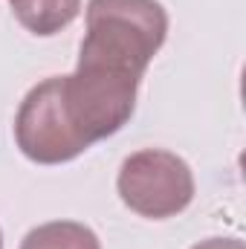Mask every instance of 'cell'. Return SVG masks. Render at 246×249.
Returning <instances> with one entry per match:
<instances>
[{
    "mask_svg": "<svg viewBox=\"0 0 246 249\" xmlns=\"http://www.w3.org/2000/svg\"><path fill=\"white\" fill-rule=\"evenodd\" d=\"M9 6L18 23L38 38L58 35L81 12V0H9Z\"/></svg>",
    "mask_w": 246,
    "mask_h": 249,
    "instance_id": "277c9868",
    "label": "cell"
},
{
    "mask_svg": "<svg viewBox=\"0 0 246 249\" xmlns=\"http://www.w3.org/2000/svg\"><path fill=\"white\" fill-rule=\"evenodd\" d=\"M116 191L124 206L139 217L165 220L191 206L194 174L183 157L162 148H142L122 162Z\"/></svg>",
    "mask_w": 246,
    "mask_h": 249,
    "instance_id": "7a4b0ae2",
    "label": "cell"
},
{
    "mask_svg": "<svg viewBox=\"0 0 246 249\" xmlns=\"http://www.w3.org/2000/svg\"><path fill=\"white\" fill-rule=\"evenodd\" d=\"M0 249H3V232H0Z\"/></svg>",
    "mask_w": 246,
    "mask_h": 249,
    "instance_id": "52a82bcc",
    "label": "cell"
},
{
    "mask_svg": "<svg viewBox=\"0 0 246 249\" xmlns=\"http://www.w3.org/2000/svg\"><path fill=\"white\" fill-rule=\"evenodd\" d=\"M191 249H246L241 238H209V241H200Z\"/></svg>",
    "mask_w": 246,
    "mask_h": 249,
    "instance_id": "8992f818",
    "label": "cell"
},
{
    "mask_svg": "<svg viewBox=\"0 0 246 249\" xmlns=\"http://www.w3.org/2000/svg\"><path fill=\"white\" fill-rule=\"evenodd\" d=\"M15 142L20 154L38 165H61L81 157L90 145L75 133L61 99V75L35 84L15 116Z\"/></svg>",
    "mask_w": 246,
    "mask_h": 249,
    "instance_id": "3957f363",
    "label": "cell"
},
{
    "mask_svg": "<svg viewBox=\"0 0 246 249\" xmlns=\"http://www.w3.org/2000/svg\"><path fill=\"white\" fill-rule=\"evenodd\" d=\"M20 249H102V241L78 220H50L29 229Z\"/></svg>",
    "mask_w": 246,
    "mask_h": 249,
    "instance_id": "5b68a950",
    "label": "cell"
},
{
    "mask_svg": "<svg viewBox=\"0 0 246 249\" xmlns=\"http://www.w3.org/2000/svg\"><path fill=\"white\" fill-rule=\"evenodd\" d=\"M165 38L168 12L159 0H90L75 67L122 72L142 81Z\"/></svg>",
    "mask_w": 246,
    "mask_h": 249,
    "instance_id": "6da1fadb",
    "label": "cell"
}]
</instances>
